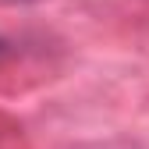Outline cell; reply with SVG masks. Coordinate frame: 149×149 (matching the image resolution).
<instances>
[{"label":"cell","mask_w":149,"mask_h":149,"mask_svg":"<svg viewBox=\"0 0 149 149\" xmlns=\"http://www.w3.org/2000/svg\"><path fill=\"white\" fill-rule=\"evenodd\" d=\"M4 53H7V43H4V39H0V57H4Z\"/></svg>","instance_id":"1"}]
</instances>
